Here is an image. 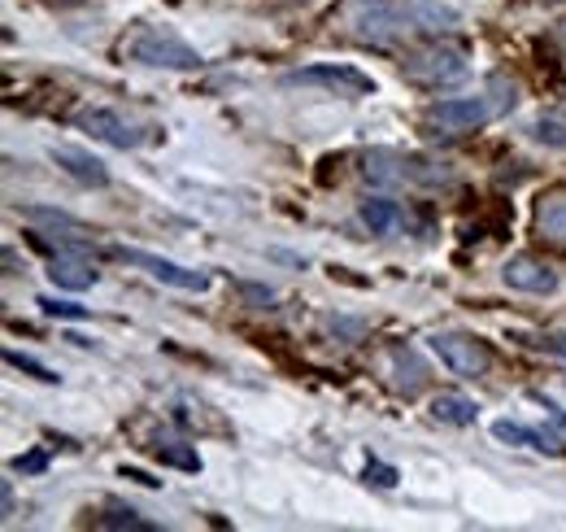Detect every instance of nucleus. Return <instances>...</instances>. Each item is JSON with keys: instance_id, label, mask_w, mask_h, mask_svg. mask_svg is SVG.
Here are the masks:
<instances>
[{"instance_id": "nucleus-26", "label": "nucleus", "mask_w": 566, "mask_h": 532, "mask_svg": "<svg viewBox=\"0 0 566 532\" xmlns=\"http://www.w3.org/2000/svg\"><path fill=\"white\" fill-rule=\"evenodd\" d=\"M13 472H44V454H26L13 463Z\"/></svg>"}, {"instance_id": "nucleus-19", "label": "nucleus", "mask_w": 566, "mask_h": 532, "mask_svg": "<svg viewBox=\"0 0 566 532\" xmlns=\"http://www.w3.org/2000/svg\"><path fill=\"white\" fill-rule=\"evenodd\" d=\"M392 367H397V371H401V376H397V380H392V385H397V389H401V393H405V398H410V393H418V389H423V363H418V358H414V354H410V350H392Z\"/></svg>"}, {"instance_id": "nucleus-9", "label": "nucleus", "mask_w": 566, "mask_h": 532, "mask_svg": "<svg viewBox=\"0 0 566 532\" xmlns=\"http://www.w3.org/2000/svg\"><path fill=\"white\" fill-rule=\"evenodd\" d=\"M502 280H506L515 293H532V297L558 293V271H554L550 262H541V258H528V253L510 258V262L502 267Z\"/></svg>"}, {"instance_id": "nucleus-23", "label": "nucleus", "mask_w": 566, "mask_h": 532, "mask_svg": "<svg viewBox=\"0 0 566 532\" xmlns=\"http://www.w3.org/2000/svg\"><path fill=\"white\" fill-rule=\"evenodd\" d=\"M39 310L48 315V319H87V306H74V302H57V297H39Z\"/></svg>"}, {"instance_id": "nucleus-10", "label": "nucleus", "mask_w": 566, "mask_h": 532, "mask_svg": "<svg viewBox=\"0 0 566 532\" xmlns=\"http://www.w3.org/2000/svg\"><path fill=\"white\" fill-rule=\"evenodd\" d=\"M52 162L83 188H109V166L101 157H92L87 149H74V144H52Z\"/></svg>"}, {"instance_id": "nucleus-12", "label": "nucleus", "mask_w": 566, "mask_h": 532, "mask_svg": "<svg viewBox=\"0 0 566 532\" xmlns=\"http://www.w3.org/2000/svg\"><path fill=\"white\" fill-rule=\"evenodd\" d=\"M362 223L375 232V236H397L405 227V210L388 197H366L362 201Z\"/></svg>"}, {"instance_id": "nucleus-2", "label": "nucleus", "mask_w": 566, "mask_h": 532, "mask_svg": "<svg viewBox=\"0 0 566 532\" xmlns=\"http://www.w3.org/2000/svg\"><path fill=\"white\" fill-rule=\"evenodd\" d=\"M515 101H519V92H515L510 79H488L471 96H449V101L427 105V122L449 131V135H462V131H480V127L506 118L515 109Z\"/></svg>"}, {"instance_id": "nucleus-17", "label": "nucleus", "mask_w": 566, "mask_h": 532, "mask_svg": "<svg viewBox=\"0 0 566 532\" xmlns=\"http://www.w3.org/2000/svg\"><path fill=\"white\" fill-rule=\"evenodd\" d=\"M532 140L545 144V149H566V105L545 109V114L532 122Z\"/></svg>"}, {"instance_id": "nucleus-21", "label": "nucleus", "mask_w": 566, "mask_h": 532, "mask_svg": "<svg viewBox=\"0 0 566 532\" xmlns=\"http://www.w3.org/2000/svg\"><path fill=\"white\" fill-rule=\"evenodd\" d=\"M153 454H157L162 463H170V468H184V472H201V454H197V450H184L179 441H157V446H153Z\"/></svg>"}, {"instance_id": "nucleus-22", "label": "nucleus", "mask_w": 566, "mask_h": 532, "mask_svg": "<svg viewBox=\"0 0 566 532\" xmlns=\"http://www.w3.org/2000/svg\"><path fill=\"white\" fill-rule=\"evenodd\" d=\"M4 363H9L13 371H26V376H35L39 385H57V380H61L52 367H44L39 358H31V354H17V350H4Z\"/></svg>"}, {"instance_id": "nucleus-7", "label": "nucleus", "mask_w": 566, "mask_h": 532, "mask_svg": "<svg viewBox=\"0 0 566 532\" xmlns=\"http://www.w3.org/2000/svg\"><path fill=\"white\" fill-rule=\"evenodd\" d=\"M74 127H79V131H87L92 140L114 144V149H140V144H149V131H144V127L127 122L118 109H105V105H87V109H79V114H74Z\"/></svg>"}, {"instance_id": "nucleus-15", "label": "nucleus", "mask_w": 566, "mask_h": 532, "mask_svg": "<svg viewBox=\"0 0 566 532\" xmlns=\"http://www.w3.org/2000/svg\"><path fill=\"white\" fill-rule=\"evenodd\" d=\"M536 232L554 245H566V192H550L536 205Z\"/></svg>"}, {"instance_id": "nucleus-5", "label": "nucleus", "mask_w": 566, "mask_h": 532, "mask_svg": "<svg viewBox=\"0 0 566 532\" xmlns=\"http://www.w3.org/2000/svg\"><path fill=\"white\" fill-rule=\"evenodd\" d=\"M287 87H327L335 96H370L375 92V79L353 70V66H335V61H318V66H300V70H287L283 74Z\"/></svg>"}, {"instance_id": "nucleus-1", "label": "nucleus", "mask_w": 566, "mask_h": 532, "mask_svg": "<svg viewBox=\"0 0 566 532\" xmlns=\"http://www.w3.org/2000/svg\"><path fill=\"white\" fill-rule=\"evenodd\" d=\"M349 26L366 39H410V35H445L462 22L453 0H349Z\"/></svg>"}, {"instance_id": "nucleus-3", "label": "nucleus", "mask_w": 566, "mask_h": 532, "mask_svg": "<svg viewBox=\"0 0 566 532\" xmlns=\"http://www.w3.org/2000/svg\"><path fill=\"white\" fill-rule=\"evenodd\" d=\"M122 57L149 70H201L205 66V57L184 35H175L170 26H149V22L122 39Z\"/></svg>"}, {"instance_id": "nucleus-4", "label": "nucleus", "mask_w": 566, "mask_h": 532, "mask_svg": "<svg viewBox=\"0 0 566 532\" xmlns=\"http://www.w3.org/2000/svg\"><path fill=\"white\" fill-rule=\"evenodd\" d=\"M401 74L410 83H423V87H449V83H462L471 74V61L462 48H449V44H432V48H418L401 61Z\"/></svg>"}, {"instance_id": "nucleus-18", "label": "nucleus", "mask_w": 566, "mask_h": 532, "mask_svg": "<svg viewBox=\"0 0 566 532\" xmlns=\"http://www.w3.org/2000/svg\"><path fill=\"white\" fill-rule=\"evenodd\" d=\"M493 437L506 441V446L545 450V433H541V428H528V424H519V419H497V424H493Z\"/></svg>"}, {"instance_id": "nucleus-14", "label": "nucleus", "mask_w": 566, "mask_h": 532, "mask_svg": "<svg viewBox=\"0 0 566 532\" xmlns=\"http://www.w3.org/2000/svg\"><path fill=\"white\" fill-rule=\"evenodd\" d=\"M432 415L440 424H453V428H471L480 419V406L467 398V393H436L432 398Z\"/></svg>"}, {"instance_id": "nucleus-25", "label": "nucleus", "mask_w": 566, "mask_h": 532, "mask_svg": "<svg viewBox=\"0 0 566 532\" xmlns=\"http://www.w3.org/2000/svg\"><path fill=\"white\" fill-rule=\"evenodd\" d=\"M366 481L379 485V489H392V485H397V468H388V463H366Z\"/></svg>"}, {"instance_id": "nucleus-6", "label": "nucleus", "mask_w": 566, "mask_h": 532, "mask_svg": "<svg viewBox=\"0 0 566 532\" xmlns=\"http://www.w3.org/2000/svg\"><path fill=\"white\" fill-rule=\"evenodd\" d=\"M432 350L440 354V363H445L453 376H467V380H480V376H488V367H493V350H488L484 341L467 336V332H436V336H432Z\"/></svg>"}, {"instance_id": "nucleus-16", "label": "nucleus", "mask_w": 566, "mask_h": 532, "mask_svg": "<svg viewBox=\"0 0 566 532\" xmlns=\"http://www.w3.org/2000/svg\"><path fill=\"white\" fill-rule=\"evenodd\" d=\"M366 179L375 188H392V184H405V166H401V153H388V149H375L366 153Z\"/></svg>"}, {"instance_id": "nucleus-8", "label": "nucleus", "mask_w": 566, "mask_h": 532, "mask_svg": "<svg viewBox=\"0 0 566 532\" xmlns=\"http://www.w3.org/2000/svg\"><path fill=\"white\" fill-rule=\"evenodd\" d=\"M114 258L127 262V267H140L144 275H153L157 284H170L179 293H205L210 288L205 271H188V267H179L170 258H157V253H144V249H114Z\"/></svg>"}, {"instance_id": "nucleus-11", "label": "nucleus", "mask_w": 566, "mask_h": 532, "mask_svg": "<svg viewBox=\"0 0 566 532\" xmlns=\"http://www.w3.org/2000/svg\"><path fill=\"white\" fill-rule=\"evenodd\" d=\"M48 280H52L57 288L83 293V288H92L101 275H96V267H92V262H83V258H74V253H52V262H48Z\"/></svg>"}, {"instance_id": "nucleus-27", "label": "nucleus", "mask_w": 566, "mask_h": 532, "mask_svg": "<svg viewBox=\"0 0 566 532\" xmlns=\"http://www.w3.org/2000/svg\"><path fill=\"white\" fill-rule=\"evenodd\" d=\"M532 345H541V350H554V354H563V358H566V336H536Z\"/></svg>"}, {"instance_id": "nucleus-13", "label": "nucleus", "mask_w": 566, "mask_h": 532, "mask_svg": "<svg viewBox=\"0 0 566 532\" xmlns=\"http://www.w3.org/2000/svg\"><path fill=\"white\" fill-rule=\"evenodd\" d=\"M401 166H405V184H423V188H445L458 179V170L436 157H401Z\"/></svg>"}, {"instance_id": "nucleus-24", "label": "nucleus", "mask_w": 566, "mask_h": 532, "mask_svg": "<svg viewBox=\"0 0 566 532\" xmlns=\"http://www.w3.org/2000/svg\"><path fill=\"white\" fill-rule=\"evenodd\" d=\"M31 223H48V227H66V232H79V223L70 218V214H61V210H44V205H31V210H22Z\"/></svg>"}, {"instance_id": "nucleus-20", "label": "nucleus", "mask_w": 566, "mask_h": 532, "mask_svg": "<svg viewBox=\"0 0 566 532\" xmlns=\"http://www.w3.org/2000/svg\"><path fill=\"white\" fill-rule=\"evenodd\" d=\"M101 529H127V532H157L153 520H144L140 511H131V507H109V516H101L96 520Z\"/></svg>"}]
</instances>
